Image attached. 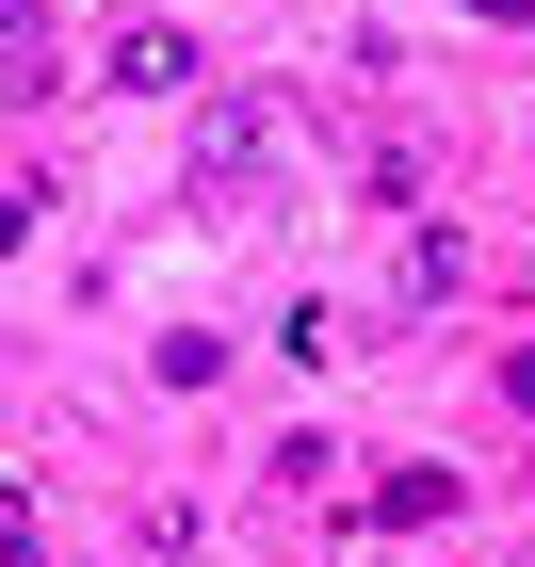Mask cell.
Returning a JSON list of instances; mask_svg holds the SVG:
<instances>
[{"mask_svg":"<svg viewBox=\"0 0 535 567\" xmlns=\"http://www.w3.org/2000/svg\"><path fill=\"white\" fill-rule=\"evenodd\" d=\"M0 65H17V82H33V65H49V33H33V0H0Z\"/></svg>","mask_w":535,"mask_h":567,"instance_id":"6da1fadb","label":"cell"}]
</instances>
